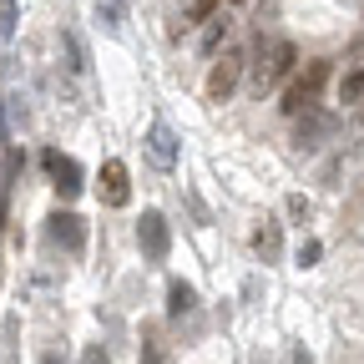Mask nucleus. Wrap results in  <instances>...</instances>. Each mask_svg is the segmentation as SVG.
Listing matches in <instances>:
<instances>
[{
	"label": "nucleus",
	"instance_id": "nucleus-1",
	"mask_svg": "<svg viewBox=\"0 0 364 364\" xmlns=\"http://www.w3.org/2000/svg\"><path fill=\"white\" fill-rule=\"evenodd\" d=\"M294 61H299V51H294V41H284V36H273V41H258L253 46V86L263 91V86H279L289 71H294Z\"/></svg>",
	"mask_w": 364,
	"mask_h": 364
},
{
	"label": "nucleus",
	"instance_id": "nucleus-2",
	"mask_svg": "<svg viewBox=\"0 0 364 364\" xmlns=\"http://www.w3.org/2000/svg\"><path fill=\"white\" fill-rule=\"evenodd\" d=\"M324 81H329V61H309L304 66V76H294L289 81V91H284V117H299V112H309V107H318V91H324Z\"/></svg>",
	"mask_w": 364,
	"mask_h": 364
},
{
	"label": "nucleus",
	"instance_id": "nucleus-3",
	"mask_svg": "<svg viewBox=\"0 0 364 364\" xmlns=\"http://www.w3.org/2000/svg\"><path fill=\"white\" fill-rule=\"evenodd\" d=\"M243 66H248V51H243V46H228L223 61H213V71H208V102H228V97H233L238 81H243Z\"/></svg>",
	"mask_w": 364,
	"mask_h": 364
},
{
	"label": "nucleus",
	"instance_id": "nucleus-4",
	"mask_svg": "<svg viewBox=\"0 0 364 364\" xmlns=\"http://www.w3.org/2000/svg\"><path fill=\"white\" fill-rule=\"evenodd\" d=\"M136 243H142V253H147L152 263H162L167 248H172V228H167V218H162V213H142V223H136Z\"/></svg>",
	"mask_w": 364,
	"mask_h": 364
},
{
	"label": "nucleus",
	"instance_id": "nucleus-5",
	"mask_svg": "<svg viewBox=\"0 0 364 364\" xmlns=\"http://www.w3.org/2000/svg\"><path fill=\"white\" fill-rule=\"evenodd\" d=\"M41 162H46V172H51V182H56V193H61V198H76V193L86 188V182H81V162H76V157H61L56 147H46V152H41Z\"/></svg>",
	"mask_w": 364,
	"mask_h": 364
},
{
	"label": "nucleus",
	"instance_id": "nucleus-6",
	"mask_svg": "<svg viewBox=\"0 0 364 364\" xmlns=\"http://www.w3.org/2000/svg\"><path fill=\"white\" fill-rule=\"evenodd\" d=\"M97 193L107 208H127L132 203V177H127V162H102V177H97Z\"/></svg>",
	"mask_w": 364,
	"mask_h": 364
},
{
	"label": "nucleus",
	"instance_id": "nucleus-7",
	"mask_svg": "<svg viewBox=\"0 0 364 364\" xmlns=\"http://www.w3.org/2000/svg\"><path fill=\"white\" fill-rule=\"evenodd\" d=\"M329 132H334V117H329L324 107H309V112H299V132H294V142H299L304 152H314Z\"/></svg>",
	"mask_w": 364,
	"mask_h": 364
},
{
	"label": "nucleus",
	"instance_id": "nucleus-8",
	"mask_svg": "<svg viewBox=\"0 0 364 364\" xmlns=\"http://www.w3.org/2000/svg\"><path fill=\"white\" fill-rule=\"evenodd\" d=\"M147 157H152V167H162V172H172L177 167V136H172V127L167 122H157L152 132H147Z\"/></svg>",
	"mask_w": 364,
	"mask_h": 364
},
{
	"label": "nucleus",
	"instance_id": "nucleus-9",
	"mask_svg": "<svg viewBox=\"0 0 364 364\" xmlns=\"http://www.w3.org/2000/svg\"><path fill=\"white\" fill-rule=\"evenodd\" d=\"M51 238H56V243L76 258V253L86 248V223H81L76 213H56V218H51Z\"/></svg>",
	"mask_w": 364,
	"mask_h": 364
},
{
	"label": "nucleus",
	"instance_id": "nucleus-10",
	"mask_svg": "<svg viewBox=\"0 0 364 364\" xmlns=\"http://www.w3.org/2000/svg\"><path fill=\"white\" fill-rule=\"evenodd\" d=\"M253 248H258L263 263H279V258H284V228L273 223V218H263V228L253 233Z\"/></svg>",
	"mask_w": 364,
	"mask_h": 364
},
{
	"label": "nucleus",
	"instance_id": "nucleus-11",
	"mask_svg": "<svg viewBox=\"0 0 364 364\" xmlns=\"http://www.w3.org/2000/svg\"><path fill=\"white\" fill-rule=\"evenodd\" d=\"M228 36H233V16H228V11H218V16L208 21L203 41H198V46H203V56H218V46H223Z\"/></svg>",
	"mask_w": 364,
	"mask_h": 364
},
{
	"label": "nucleus",
	"instance_id": "nucleus-12",
	"mask_svg": "<svg viewBox=\"0 0 364 364\" xmlns=\"http://www.w3.org/2000/svg\"><path fill=\"white\" fill-rule=\"evenodd\" d=\"M198 309V289L193 284H172L167 289V318H188Z\"/></svg>",
	"mask_w": 364,
	"mask_h": 364
},
{
	"label": "nucleus",
	"instance_id": "nucleus-13",
	"mask_svg": "<svg viewBox=\"0 0 364 364\" xmlns=\"http://www.w3.org/2000/svg\"><path fill=\"white\" fill-rule=\"evenodd\" d=\"M339 102H344V107H359V102H364V66L339 76Z\"/></svg>",
	"mask_w": 364,
	"mask_h": 364
},
{
	"label": "nucleus",
	"instance_id": "nucleus-14",
	"mask_svg": "<svg viewBox=\"0 0 364 364\" xmlns=\"http://www.w3.org/2000/svg\"><path fill=\"white\" fill-rule=\"evenodd\" d=\"M61 46H66V56H71V61H66V66H71V76H86V71H91V61H86L81 36H76V31H66V36H61Z\"/></svg>",
	"mask_w": 364,
	"mask_h": 364
},
{
	"label": "nucleus",
	"instance_id": "nucleus-15",
	"mask_svg": "<svg viewBox=\"0 0 364 364\" xmlns=\"http://www.w3.org/2000/svg\"><path fill=\"white\" fill-rule=\"evenodd\" d=\"M218 6H223V0H193V6H188V21H182V26H198V21H213V16H218Z\"/></svg>",
	"mask_w": 364,
	"mask_h": 364
},
{
	"label": "nucleus",
	"instance_id": "nucleus-16",
	"mask_svg": "<svg viewBox=\"0 0 364 364\" xmlns=\"http://www.w3.org/2000/svg\"><path fill=\"white\" fill-rule=\"evenodd\" d=\"M16 16H21V11H16V0H0V41H11V36H16Z\"/></svg>",
	"mask_w": 364,
	"mask_h": 364
},
{
	"label": "nucleus",
	"instance_id": "nucleus-17",
	"mask_svg": "<svg viewBox=\"0 0 364 364\" xmlns=\"http://www.w3.org/2000/svg\"><path fill=\"white\" fill-rule=\"evenodd\" d=\"M97 16L107 21V31H122V0H107V6H97Z\"/></svg>",
	"mask_w": 364,
	"mask_h": 364
},
{
	"label": "nucleus",
	"instance_id": "nucleus-18",
	"mask_svg": "<svg viewBox=\"0 0 364 364\" xmlns=\"http://www.w3.org/2000/svg\"><path fill=\"white\" fill-rule=\"evenodd\" d=\"M142 364H167V349L147 339V344H142Z\"/></svg>",
	"mask_w": 364,
	"mask_h": 364
},
{
	"label": "nucleus",
	"instance_id": "nucleus-19",
	"mask_svg": "<svg viewBox=\"0 0 364 364\" xmlns=\"http://www.w3.org/2000/svg\"><path fill=\"white\" fill-rule=\"evenodd\" d=\"M81 364H112V359H107V349H102V344H91V349L81 354Z\"/></svg>",
	"mask_w": 364,
	"mask_h": 364
},
{
	"label": "nucleus",
	"instance_id": "nucleus-20",
	"mask_svg": "<svg viewBox=\"0 0 364 364\" xmlns=\"http://www.w3.org/2000/svg\"><path fill=\"white\" fill-rule=\"evenodd\" d=\"M299 263H304V268L318 263V243H304V248H299Z\"/></svg>",
	"mask_w": 364,
	"mask_h": 364
},
{
	"label": "nucleus",
	"instance_id": "nucleus-21",
	"mask_svg": "<svg viewBox=\"0 0 364 364\" xmlns=\"http://www.w3.org/2000/svg\"><path fill=\"white\" fill-rule=\"evenodd\" d=\"M41 364H66V359H61V354L51 349V354H41Z\"/></svg>",
	"mask_w": 364,
	"mask_h": 364
}]
</instances>
